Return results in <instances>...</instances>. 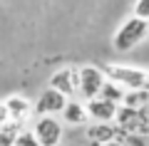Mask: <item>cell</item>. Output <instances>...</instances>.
I'll use <instances>...</instances> for the list:
<instances>
[{
	"instance_id": "cell-1",
	"label": "cell",
	"mask_w": 149,
	"mask_h": 146,
	"mask_svg": "<svg viewBox=\"0 0 149 146\" xmlns=\"http://www.w3.org/2000/svg\"><path fill=\"white\" fill-rule=\"evenodd\" d=\"M147 35H149V22L132 15L117 27V32L112 37V47H114L117 52H129V50H134L137 45H142V42L147 40Z\"/></svg>"
},
{
	"instance_id": "cell-2",
	"label": "cell",
	"mask_w": 149,
	"mask_h": 146,
	"mask_svg": "<svg viewBox=\"0 0 149 146\" xmlns=\"http://www.w3.org/2000/svg\"><path fill=\"white\" fill-rule=\"evenodd\" d=\"M104 74H107V79L117 82L127 92L129 89H147V84H149V69L134 67V64H107Z\"/></svg>"
},
{
	"instance_id": "cell-3",
	"label": "cell",
	"mask_w": 149,
	"mask_h": 146,
	"mask_svg": "<svg viewBox=\"0 0 149 146\" xmlns=\"http://www.w3.org/2000/svg\"><path fill=\"white\" fill-rule=\"evenodd\" d=\"M30 131L35 134V139H37L40 146H60V141L65 136V124L57 116H37L32 121Z\"/></svg>"
},
{
	"instance_id": "cell-4",
	"label": "cell",
	"mask_w": 149,
	"mask_h": 146,
	"mask_svg": "<svg viewBox=\"0 0 149 146\" xmlns=\"http://www.w3.org/2000/svg\"><path fill=\"white\" fill-rule=\"evenodd\" d=\"M104 82H107V74L102 67H97V64H82L80 67V97L85 102L100 97Z\"/></svg>"
},
{
	"instance_id": "cell-5",
	"label": "cell",
	"mask_w": 149,
	"mask_h": 146,
	"mask_svg": "<svg viewBox=\"0 0 149 146\" xmlns=\"http://www.w3.org/2000/svg\"><path fill=\"white\" fill-rule=\"evenodd\" d=\"M47 87L57 89L60 94H65L67 99H74L80 94V67H62L50 77Z\"/></svg>"
},
{
	"instance_id": "cell-6",
	"label": "cell",
	"mask_w": 149,
	"mask_h": 146,
	"mask_svg": "<svg viewBox=\"0 0 149 146\" xmlns=\"http://www.w3.org/2000/svg\"><path fill=\"white\" fill-rule=\"evenodd\" d=\"M87 107V114H90V121L95 124H114L119 114V104L104 99V97H95V99L85 102Z\"/></svg>"
},
{
	"instance_id": "cell-7",
	"label": "cell",
	"mask_w": 149,
	"mask_h": 146,
	"mask_svg": "<svg viewBox=\"0 0 149 146\" xmlns=\"http://www.w3.org/2000/svg\"><path fill=\"white\" fill-rule=\"evenodd\" d=\"M65 104H67V97L60 94L57 89L47 87L35 102V114L37 116H55V114H62Z\"/></svg>"
},
{
	"instance_id": "cell-8",
	"label": "cell",
	"mask_w": 149,
	"mask_h": 146,
	"mask_svg": "<svg viewBox=\"0 0 149 146\" xmlns=\"http://www.w3.org/2000/svg\"><path fill=\"white\" fill-rule=\"evenodd\" d=\"M3 102H5V109H8V114H10V119L22 121V124L30 119L32 109H35V104L27 99L25 94H10V97H8V99H3Z\"/></svg>"
},
{
	"instance_id": "cell-9",
	"label": "cell",
	"mask_w": 149,
	"mask_h": 146,
	"mask_svg": "<svg viewBox=\"0 0 149 146\" xmlns=\"http://www.w3.org/2000/svg\"><path fill=\"white\" fill-rule=\"evenodd\" d=\"M90 121V114H87V107L85 102H77V99H67L62 109V124L70 126H85Z\"/></svg>"
},
{
	"instance_id": "cell-10",
	"label": "cell",
	"mask_w": 149,
	"mask_h": 146,
	"mask_svg": "<svg viewBox=\"0 0 149 146\" xmlns=\"http://www.w3.org/2000/svg\"><path fill=\"white\" fill-rule=\"evenodd\" d=\"M117 134H122V129L114 124H95L92 121V126L87 129V136H90V144H112V141L117 139Z\"/></svg>"
},
{
	"instance_id": "cell-11",
	"label": "cell",
	"mask_w": 149,
	"mask_h": 146,
	"mask_svg": "<svg viewBox=\"0 0 149 146\" xmlns=\"http://www.w3.org/2000/svg\"><path fill=\"white\" fill-rule=\"evenodd\" d=\"M147 104H149V89H129L122 102V107L134 109V111H142Z\"/></svg>"
},
{
	"instance_id": "cell-12",
	"label": "cell",
	"mask_w": 149,
	"mask_h": 146,
	"mask_svg": "<svg viewBox=\"0 0 149 146\" xmlns=\"http://www.w3.org/2000/svg\"><path fill=\"white\" fill-rule=\"evenodd\" d=\"M20 131H22V121H15V119L5 121L0 126V146H15Z\"/></svg>"
},
{
	"instance_id": "cell-13",
	"label": "cell",
	"mask_w": 149,
	"mask_h": 146,
	"mask_svg": "<svg viewBox=\"0 0 149 146\" xmlns=\"http://www.w3.org/2000/svg\"><path fill=\"white\" fill-rule=\"evenodd\" d=\"M124 94H127V89H124V87H119L117 82L107 79V82H104V87H102V92H100V97H104V99H109V102H114V104H119V107H122Z\"/></svg>"
},
{
	"instance_id": "cell-14",
	"label": "cell",
	"mask_w": 149,
	"mask_h": 146,
	"mask_svg": "<svg viewBox=\"0 0 149 146\" xmlns=\"http://www.w3.org/2000/svg\"><path fill=\"white\" fill-rule=\"evenodd\" d=\"M132 15L139 17V20H147V22H149V0H134Z\"/></svg>"
},
{
	"instance_id": "cell-15",
	"label": "cell",
	"mask_w": 149,
	"mask_h": 146,
	"mask_svg": "<svg viewBox=\"0 0 149 146\" xmlns=\"http://www.w3.org/2000/svg\"><path fill=\"white\" fill-rule=\"evenodd\" d=\"M15 146H40V144H37V139H35V134H32V131L22 129L20 136H17V141H15Z\"/></svg>"
},
{
	"instance_id": "cell-16",
	"label": "cell",
	"mask_w": 149,
	"mask_h": 146,
	"mask_svg": "<svg viewBox=\"0 0 149 146\" xmlns=\"http://www.w3.org/2000/svg\"><path fill=\"white\" fill-rule=\"evenodd\" d=\"M5 121H10V114H8V109H5V102H0V126L5 124Z\"/></svg>"
},
{
	"instance_id": "cell-17",
	"label": "cell",
	"mask_w": 149,
	"mask_h": 146,
	"mask_svg": "<svg viewBox=\"0 0 149 146\" xmlns=\"http://www.w3.org/2000/svg\"><path fill=\"white\" fill-rule=\"evenodd\" d=\"M147 89H149V84H147Z\"/></svg>"
}]
</instances>
